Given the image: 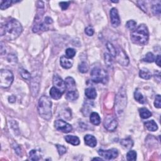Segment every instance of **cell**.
<instances>
[{
    "mask_svg": "<svg viewBox=\"0 0 161 161\" xmlns=\"http://www.w3.org/2000/svg\"><path fill=\"white\" fill-rule=\"evenodd\" d=\"M22 31V25L20 21L15 19H11L4 25L1 26V36H4L8 40H14L17 39Z\"/></svg>",
    "mask_w": 161,
    "mask_h": 161,
    "instance_id": "1",
    "label": "cell"
},
{
    "mask_svg": "<svg viewBox=\"0 0 161 161\" xmlns=\"http://www.w3.org/2000/svg\"><path fill=\"white\" fill-rule=\"evenodd\" d=\"M130 38L132 41L135 44L144 45L149 40V33L146 25L141 24L131 34Z\"/></svg>",
    "mask_w": 161,
    "mask_h": 161,
    "instance_id": "2",
    "label": "cell"
},
{
    "mask_svg": "<svg viewBox=\"0 0 161 161\" xmlns=\"http://www.w3.org/2000/svg\"><path fill=\"white\" fill-rule=\"evenodd\" d=\"M52 103L50 98L47 96L43 95L39 100L38 105V111L43 119L49 121L51 119Z\"/></svg>",
    "mask_w": 161,
    "mask_h": 161,
    "instance_id": "3",
    "label": "cell"
},
{
    "mask_svg": "<svg viewBox=\"0 0 161 161\" xmlns=\"http://www.w3.org/2000/svg\"><path fill=\"white\" fill-rule=\"evenodd\" d=\"M127 103V96L125 89L121 88L116 96L115 111L117 115H120L125 110Z\"/></svg>",
    "mask_w": 161,
    "mask_h": 161,
    "instance_id": "4",
    "label": "cell"
},
{
    "mask_svg": "<svg viewBox=\"0 0 161 161\" xmlns=\"http://www.w3.org/2000/svg\"><path fill=\"white\" fill-rule=\"evenodd\" d=\"M91 78L96 83L106 84L108 80V74L104 69L96 67L91 71Z\"/></svg>",
    "mask_w": 161,
    "mask_h": 161,
    "instance_id": "5",
    "label": "cell"
},
{
    "mask_svg": "<svg viewBox=\"0 0 161 161\" xmlns=\"http://www.w3.org/2000/svg\"><path fill=\"white\" fill-rule=\"evenodd\" d=\"M14 76L12 71L7 69H1L0 71V86L2 88H8L12 85Z\"/></svg>",
    "mask_w": 161,
    "mask_h": 161,
    "instance_id": "6",
    "label": "cell"
},
{
    "mask_svg": "<svg viewBox=\"0 0 161 161\" xmlns=\"http://www.w3.org/2000/svg\"><path fill=\"white\" fill-rule=\"evenodd\" d=\"M103 125L107 130L110 132H113L117 128L118 122L116 120V118L114 116L108 115L106 116V117L105 118Z\"/></svg>",
    "mask_w": 161,
    "mask_h": 161,
    "instance_id": "7",
    "label": "cell"
},
{
    "mask_svg": "<svg viewBox=\"0 0 161 161\" xmlns=\"http://www.w3.org/2000/svg\"><path fill=\"white\" fill-rule=\"evenodd\" d=\"M115 58L116 61L123 66H127L129 64V58L127 56L125 51L120 47L116 49Z\"/></svg>",
    "mask_w": 161,
    "mask_h": 161,
    "instance_id": "8",
    "label": "cell"
},
{
    "mask_svg": "<svg viewBox=\"0 0 161 161\" xmlns=\"http://www.w3.org/2000/svg\"><path fill=\"white\" fill-rule=\"evenodd\" d=\"M98 154L101 157L106 160H112L116 158L119 155V152L116 149H111L109 150L100 149L98 151Z\"/></svg>",
    "mask_w": 161,
    "mask_h": 161,
    "instance_id": "9",
    "label": "cell"
},
{
    "mask_svg": "<svg viewBox=\"0 0 161 161\" xmlns=\"http://www.w3.org/2000/svg\"><path fill=\"white\" fill-rule=\"evenodd\" d=\"M54 126L57 130L66 133L71 132L72 130V126L62 120H56L54 123Z\"/></svg>",
    "mask_w": 161,
    "mask_h": 161,
    "instance_id": "10",
    "label": "cell"
},
{
    "mask_svg": "<svg viewBox=\"0 0 161 161\" xmlns=\"http://www.w3.org/2000/svg\"><path fill=\"white\" fill-rule=\"evenodd\" d=\"M53 87L59 89L64 94L66 89V85L65 81L57 74H55L53 78Z\"/></svg>",
    "mask_w": 161,
    "mask_h": 161,
    "instance_id": "11",
    "label": "cell"
},
{
    "mask_svg": "<svg viewBox=\"0 0 161 161\" xmlns=\"http://www.w3.org/2000/svg\"><path fill=\"white\" fill-rule=\"evenodd\" d=\"M110 19H111V23L113 27H117L120 25V19L119 15L118 10L115 8H113L110 10Z\"/></svg>",
    "mask_w": 161,
    "mask_h": 161,
    "instance_id": "12",
    "label": "cell"
},
{
    "mask_svg": "<svg viewBox=\"0 0 161 161\" xmlns=\"http://www.w3.org/2000/svg\"><path fill=\"white\" fill-rule=\"evenodd\" d=\"M40 86V79L38 77H34L31 79V93L34 97H36L39 93Z\"/></svg>",
    "mask_w": 161,
    "mask_h": 161,
    "instance_id": "13",
    "label": "cell"
},
{
    "mask_svg": "<svg viewBox=\"0 0 161 161\" xmlns=\"http://www.w3.org/2000/svg\"><path fill=\"white\" fill-rule=\"evenodd\" d=\"M60 64L61 66L64 69H70L72 67L73 64V61L71 59H69L66 56H62L60 59Z\"/></svg>",
    "mask_w": 161,
    "mask_h": 161,
    "instance_id": "14",
    "label": "cell"
},
{
    "mask_svg": "<svg viewBox=\"0 0 161 161\" xmlns=\"http://www.w3.org/2000/svg\"><path fill=\"white\" fill-rule=\"evenodd\" d=\"M84 142L86 145L91 147H94L96 144H97V141H96V138L91 135H86L84 137Z\"/></svg>",
    "mask_w": 161,
    "mask_h": 161,
    "instance_id": "15",
    "label": "cell"
},
{
    "mask_svg": "<svg viewBox=\"0 0 161 161\" xmlns=\"http://www.w3.org/2000/svg\"><path fill=\"white\" fill-rule=\"evenodd\" d=\"M63 93L61 91L55 87H52L50 90V95L53 100H59L62 96Z\"/></svg>",
    "mask_w": 161,
    "mask_h": 161,
    "instance_id": "16",
    "label": "cell"
},
{
    "mask_svg": "<svg viewBox=\"0 0 161 161\" xmlns=\"http://www.w3.org/2000/svg\"><path fill=\"white\" fill-rule=\"evenodd\" d=\"M65 83L66 85V89L68 91L76 90V82L72 77H67L65 80Z\"/></svg>",
    "mask_w": 161,
    "mask_h": 161,
    "instance_id": "17",
    "label": "cell"
},
{
    "mask_svg": "<svg viewBox=\"0 0 161 161\" xmlns=\"http://www.w3.org/2000/svg\"><path fill=\"white\" fill-rule=\"evenodd\" d=\"M65 140L66 141L70 143L71 145H72V146H78V145H79L80 143V140L79 138L76 137V136H74V135H67L65 137Z\"/></svg>",
    "mask_w": 161,
    "mask_h": 161,
    "instance_id": "18",
    "label": "cell"
},
{
    "mask_svg": "<svg viewBox=\"0 0 161 161\" xmlns=\"http://www.w3.org/2000/svg\"><path fill=\"white\" fill-rule=\"evenodd\" d=\"M78 97L79 93L76 89L73 91H69L66 94V99L70 101H76V100H78Z\"/></svg>",
    "mask_w": 161,
    "mask_h": 161,
    "instance_id": "19",
    "label": "cell"
},
{
    "mask_svg": "<svg viewBox=\"0 0 161 161\" xmlns=\"http://www.w3.org/2000/svg\"><path fill=\"white\" fill-rule=\"evenodd\" d=\"M85 94L90 100H94L97 96V93L94 88H88L85 89Z\"/></svg>",
    "mask_w": 161,
    "mask_h": 161,
    "instance_id": "20",
    "label": "cell"
},
{
    "mask_svg": "<svg viewBox=\"0 0 161 161\" xmlns=\"http://www.w3.org/2000/svg\"><path fill=\"white\" fill-rule=\"evenodd\" d=\"M90 121L94 125H99L101 123V119L98 113L96 112H93L90 115Z\"/></svg>",
    "mask_w": 161,
    "mask_h": 161,
    "instance_id": "21",
    "label": "cell"
},
{
    "mask_svg": "<svg viewBox=\"0 0 161 161\" xmlns=\"http://www.w3.org/2000/svg\"><path fill=\"white\" fill-rule=\"evenodd\" d=\"M145 126L149 131L155 132L158 129V126L154 120H149L144 123Z\"/></svg>",
    "mask_w": 161,
    "mask_h": 161,
    "instance_id": "22",
    "label": "cell"
},
{
    "mask_svg": "<svg viewBox=\"0 0 161 161\" xmlns=\"http://www.w3.org/2000/svg\"><path fill=\"white\" fill-rule=\"evenodd\" d=\"M120 144L125 148L130 149L133 146V141L130 138H127L122 139L120 141Z\"/></svg>",
    "mask_w": 161,
    "mask_h": 161,
    "instance_id": "23",
    "label": "cell"
},
{
    "mask_svg": "<svg viewBox=\"0 0 161 161\" xmlns=\"http://www.w3.org/2000/svg\"><path fill=\"white\" fill-rule=\"evenodd\" d=\"M139 113H140L141 117L143 119H147L152 116V113L146 108H142L139 109Z\"/></svg>",
    "mask_w": 161,
    "mask_h": 161,
    "instance_id": "24",
    "label": "cell"
},
{
    "mask_svg": "<svg viewBox=\"0 0 161 161\" xmlns=\"http://www.w3.org/2000/svg\"><path fill=\"white\" fill-rule=\"evenodd\" d=\"M139 76L143 79H150L152 78V74L148 69H142L139 72Z\"/></svg>",
    "mask_w": 161,
    "mask_h": 161,
    "instance_id": "25",
    "label": "cell"
},
{
    "mask_svg": "<svg viewBox=\"0 0 161 161\" xmlns=\"http://www.w3.org/2000/svg\"><path fill=\"white\" fill-rule=\"evenodd\" d=\"M134 98H135V100L137 101L138 103L142 104H143L145 102H146L143 95L141 94L140 91H138V89H136L135 93H134Z\"/></svg>",
    "mask_w": 161,
    "mask_h": 161,
    "instance_id": "26",
    "label": "cell"
},
{
    "mask_svg": "<svg viewBox=\"0 0 161 161\" xmlns=\"http://www.w3.org/2000/svg\"><path fill=\"white\" fill-rule=\"evenodd\" d=\"M106 47L110 52V54L112 57H115L116 54V49L114 47V45H113V44H111V43L108 42L106 44Z\"/></svg>",
    "mask_w": 161,
    "mask_h": 161,
    "instance_id": "27",
    "label": "cell"
},
{
    "mask_svg": "<svg viewBox=\"0 0 161 161\" xmlns=\"http://www.w3.org/2000/svg\"><path fill=\"white\" fill-rule=\"evenodd\" d=\"M78 69H79V71L80 72L86 73V72H88V69H89V67L86 63L84 62H83L80 64H79V65L78 66Z\"/></svg>",
    "mask_w": 161,
    "mask_h": 161,
    "instance_id": "28",
    "label": "cell"
},
{
    "mask_svg": "<svg viewBox=\"0 0 161 161\" xmlns=\"http://www.w3.org/2000/svg\"><path fill=\"white\" fill-rule=\"evenodd\" d=\"M137 152L135 151H130L127 154V159L128 160L134 161L137 159Z\"/></svg>",
    "mask_w": 161,
    "mask_h": 161,
    "instance_id": "29",
    "label": "cell"
},
{
    "mask_svg": "<svg viewBox=\"0 0 161 161\" xmlns=\"http://www.w3.org/2000/svg\"><path fill=\"white\" fill-rule=\"evenodd\" d=\"M136 26H137V22L135 21H134L133 20L128 21L127 23H126V26L128 29H129L130 30H134L136 29Z\"/></svg>",
    "mask_w": 161,
    "mask_h": 161,
    "instance_id": "30",
    "label": "cell"
},
{
    "mask_svg": "<svg viewBox=\"0 0 161 161\" xmlns=\"http://www.w3.org/2000/svg\"><path fill=\"white\" fill-rule=\"evenodd\" d=\"M20 74H21V77H22L23 79H26V80L31 79L30 73L29 71L25 70V69H21L20 71Z\"/></svg>",
    "mask_w": 161,
    "mask_h": 161,
    "instance_id": "31",
    "label": "cell"
},
{
    "mask_svg": "<svg viewBox=\"0 0 161 161\" xmlns=\"http://www.w3.org/2000/svg\"><path fill=\"white\" fill-rule=\"evenodd\" d=\"M155 57L154 56V54L152 53L151 52H148L146 57H145V58L143 59V61L145 62H149V63H151V62H153L154 61H155Z\"/></svg>",
    "mask_w": 161,
    "mask_h": 161,
    "instance_id": "32",
    "label": "cell"
},
{
    "mask_svg": "<svg viewBox=\"0 0 161 161\" xmlns=\"http://www.w3.org/2000/svg\"><path fill=\"white\" fill-rule=\"evenodd\" d=\"M105 61L107 66H108V67L112 66L113 65L112 56L110 54H109V53H106L105 54Z\"/></svg>",
    "mask_w": 161,
    "mask_h": 161,
    "instance_id": "33",
    "label": "cell"
},
{
    "mask_svg": "<svg viewBox=\"0 0 161 161\" xmlns=\"http://www.w3.org/2000/svg\"><path fill=\"white\" fill-rule=\"evenodd\" d=\"M76 51L74 49H72V48H69L66 50V56L69 59H72L73 58L75 55H76Z\"/></svg>",
    "mask_w": 161,
    "mask_h": 161,
    "instance_id": "34",
    "label": "cell"
},
{
    "mask_svg": "<svg viewBox=\"0 0 161 161\" xmlns=\"http://www.w3.org/2000/svg\"><path fill=\"white\" fill-rule=\"evenodd\" d=\"M12 3H13V1H12V0H7V1H2L1 6H0V9H1V10L7 9L11 6V5H12Z\"/></svg>",
    "mask_w": 161,
    "mask_h": 161,
    "instance_id": "35",
    "label": "cell"
},
{
    "mask_svg": "<svg viewBox=\"0 0 161 161\" xmlns=\"http://www.w3.org/2000/svg\"><path fill=\"white\" fill-rule=\"evenodd\" d=\"M160 11H161V7L160 4H154L152 7V12L155 15L159 16L160 15Z\"/></svg>",
    "mask_w": 161,
    "mask_h": 161,
    "instance_id": "36",
    "label": "cell"
},
{
    "mask_svg": "<svg viewBox=\"0 0 161 161\" xmlns=\"http://www.w3.org/2000/svg\"><path fill=\"white\" fill-rule=\"evenodd\" d=\"M30 154V158L32 160H39V158L38 155H37V152L36 150H31V151L29 153Z\"/></svg>",
    "mask_w": 161,
    "mask_h": 161,
    "instance_id": "37",
    "label": "cell"
},
{
    "mask_svg": "<svg viewBox=\"0 0 161 161\" xmlns=\"http://www.w3.org/2000/svg\"><path fill=\"white\" fill-rule=\"evenodd\" d=\"M56 147L57 149L59 154L60 155H64V154H66L67 152L66 148L64 146H61V145H56Z\"/></svg>",
    "mask_w": 161,
    "mask_h": 161,
    "instance_id": "38",
    "label": "cell"
},
{
    "mask_svg": "<svg viewBox=\"0 0 161 161\" xmlns=\"http://www.w3.org/2000/svg\"><path fill=\"white\" fill-rule=\"evenodd\" d=\"M161 98H160V95L158 94L156 96V97H155V101H154V106L155 108H160L161 107Z\"/></svg>",
    "mask_w": 161,
    "mask_h": 161,
    "instance_id": "39",
    "label": "cell"
},
{
    "mask_svg": "<svg viewBox=\"0 0 161 161\" xmlns=\"http://www.w3.org/2000/svg\"><path fill=\"white\" fill-rule=\"evenodd\" d=\"M85 33L88 36H93L94 33V31L92 26H88L85 29Z\"/></svg>",
    "mask_w": 161,
    "mask_h": 161,
    "instance_id": "40",
    "label": "cell"
},
{
    "mask_svg": "<svg viewBox=\"0 0 161 161\" xmlns=\"http://www.w3.org/2000/svg\"><path fill=\"white\" fill-rule=\"evenodd\" d=\"M60 4V7H61L62 10L63 11L64 10H66L67 9V8L69 7V2H61L59 3Z\"/></svg>",
    "mask_w": 161,
    "mask_h": 161,
    "instance_id": "41",
    "label": "cell"
},
{
    "mask_svg": "<svg viewBox=\"0 0 161 161\" xmlns=\"http://www.w3.org/2000/svg\"><path fill=\"white\" fill-rule=\"evenodd\" d=\"M8 60L9 62H16L17 61V58H16L15 56L14 55H12V54H10L8 57Z\"/></svg>",
    "mask_w": 161,
    "mask_h": 161,
    "instance_id": "42",
    "label": "cell"
},
{
    "mask_svg": "<svg viewBox=\"0 0 161 161\" xmlns=\"http://www.w3.org/2000/svg\"><path fill=\"white\" fill-rule=\"evenodd\" d=\"M155 63L157 64V65L159 67H160V55H158L156 57V58L155 59Z\"/></svg>",
    "mask_w": 161,
    "mask_h": 161,
    "instance_id": "43",
    "label": "cell"
},
{
    "mask_svg": "<svg viewBox=\"0 0 161 161\" xmlns=\"http://www.w3.org/2000/svg\"><path fill=\"white\" fill-rule=\"evenodd\" d=\"M8 100H9L10 103H14V102H15V100H16V97L15 96H11L10 97H9Z\"/></svg>",
    "mask_w": 161,
    "mask_h": 161,
    "instance_id": "44",
    "label": "cell"
},
{
    "mask_svg": "<svg viewBox=\"0 0 161 161\" xmlns=\"http://www.w3.org/2000/svg\"><path fill=\"white\" fill-rule=\"evenodd\" d=\"M93 160H103V159H101V158H98V157L94 158Z\"/></svg>",
    "mask_w": 161,
    "mask_h": 161,
    "instance_id": "45",
    "label": "cell"
}]
</instances>
